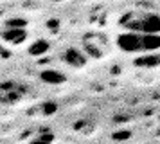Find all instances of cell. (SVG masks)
<instances>
[{"mask_svg":"<svg viewBox=\"0 0 160 144\" xmlns=\"http://www.w3.org/2000/svg\"><path fill=\"white\" fill-rule=\"evenodd\" d=\"M117 45L124 52H157L158 50V34H144V33H124L117 38Z\"/></svg>","mask_w":160,"mask_h":144,"instance_id":"6da1fadb","label":"cell"},{"mask_svg":"<svg viewBox=\"0 0 160 144\" xmlns=\"http://www.w3.org/2000/svg\"><path fill=\"white\" fill-rule=\"evenodd\" d=\"M128 31H135V33H144V34H158V16L155 13H144L138 14L135 18L128 20L126 23Z\"/></svg>","mask_w":160,"mask_h":144,"instance_id":"7a4b0ae2","label":"cell"},{"mask_svg":"<svg viewBox=\"0 0 160 144\" xmlns=\"http://www.w3.org/2000/svg\"><path fill=\"white\" fill-rule=\"evenodd\" d=\"M63 61L72 69H81L87 65V54L81 52L79 49H76V47H70L63 52Z\"/></svg>","mask_w":160,"mask_h":144,"instance_id":"3957f363","label":"cell"},{"mask_svg":"<svg viewBox=\"0 0 160 144\" xmlns=\"http://www.w3.org/2000/svg\"><path fill=\"white\" fill-rule=\"evenodd\" d=\"M25 27H6V31L2 33V40L8 43H22L25 42Z\"/></svg>","mask_w":160,"mask_h":144,"instance_id":"277c9868","label":"cell"},{"mask_svg":"<svg viewBox=\"0 0 160 144\" xmlns=\"http://www.w3.org/2000/svg\"><path fill=\"white\" fill-rule=\"evenodd\" d=\"M40 79L47 85H61L67 81V76L61 74L59 70H54V69H45L40 72Z\"/></svg>","mask_w":160,"mask_h":144,"instance_id":"5b68a950","label":"cell"},{"mask_svg":"<svg viewBox=\"0 0 160 144\" xmlns=\"http://www.w3.org/2000/svg\"><path fill=\"white\" fill-rule=\"evenodd\" d=\"M47 50H49V43L45 40H38L29 47V54L31 56H43Z\"/></svg>","mask_w":160,"mask_h":144,"instance_id":"8992f818","label":"cell"},{"mask_svg":"<svg viewBox=\"0 0 160 144\" xmlns=\"http://www.w3.org/2000/svg\"><path fill=\"white\" fill-rule=\"evenodd\" d=\"M85 54H87V56H92V58H101L102 50L99 49L94 42H87L85 43Z\"/></svg>","mask_w":160,"mask_h":144,"instance_id":"52a82bcc","label":"cell"},{"mask_svg":"<svg viewBox=\"0 0 160 144\" xmlns=\"http://www.w3.org/2000/svg\"><path fill=\"white\" fill-rule=\"evenodd\" d=\"M40 112L43 115H52V114L58 112V105L54 101H45V103H42V106H40Z\"/></svg>","mask_w":160,"mask_h":144,"instance_id":"ba28073f","label":"cell"},{"mask_svg":"<svg viewBox=\"0 0 160 144\" xmlns=\"http://www.w3.org/2000/svg\"><path fill=\"white\" fill-rule=\"evenodd\" d=\"M131 137V131L130 130H124V128H121L119 131H113L112 133V139L115 141V142H122V141H128Z\"/></svg>","mask_w":160,"mask_h":144,"instance_id":"9c48e42d","label":"cell"},{"mask_svg":"<svg viewBox=\"0 0 160 144\" xmlns=\"http://www.w3.org/2000/svg\"><path fill=\"white\" fill-rule=\"evenodd\" d=\"M54 141V135L52 133H40L36 139H32L29 144H52Z\"/></svg>","mask_w":160,"mask_h":144,"instance_id":"30bf717a","label":"cell"},{"mask_svg":"<svg viewBox=\"0 0 160 144\" xmlns=\"http://www.w3.org/2000/svg\"><path fill=\"white\" fill-rule=\"evenodd\" d=\"M157 63H158V58L157 56H144V58H138L137 59V65H140V67H153Z\"/></svg>","mask_w":160,"mask_h":144,"instance_id":"8fae6325","label":"cell"},{"mask_svg":"<svg viewBox=\"0 0 160 144\" xmlns=\"http://www.w3.org/2000/svg\"><path fill=\"white\" fill-rule=\"evenodd\" d=\"M6 25H8V27H25L27 22L23 20V18H16V20H8Z\"/></svg>","mask_w":160,"mask_h":144,"instance_id":"7c38bea8","label":"cell"}]
</instances>
